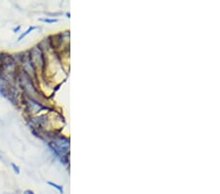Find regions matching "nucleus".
I'll list each match as a JSON object with an SVG mask.
<instances>
[{
  "mask_svg": "<svg viewBox=\"0 0 220 194\" xmlns=\"http://www.w3.org/2000/svg\"><path fill=\"white\" fill-rule=\"evenodd\" d=\"M36 29H38V27H33V26L29 27H27V30H26V32H24V33H22V35H21L19 36V38H18V41H21L23 38H26V36H27V35H29V33L32 32V30H36Z\"/></svg>",
  "mask_w": 220,
  "mask_h": 194,
  "instance_id": "nucleus-1",
  "label": "nucleus"
},
{
  "mask_svg": "<svg viewBox=\"0 0 220 194\" xmlns=\"http://www.w3.org/2000/svg\"><path fill=\"white\" fill-rule=\"evenodd\" d=\"M47 183L49 184L50 186H52V187H54V188H56L58 191H59L60 193H63L64 192V190H63V187L61 186V185H59V184H57V183H54V182H52V181H47Z\"/></svg>",
  "mask_w": 220,
  "mask_h": 194,
  "instance_id": "nucleus-2",
  "label": "nucleus"
},
{
  "mask_svg": "<svg viewBox=\"0 0 220 194\" xmlns=\"http://www.w3.org/2000/svg\"><path fill=\"white\" fill-rule=\"evenodd\" d=\"M38 21L43 22V23H47V24H54V23H58V22H59L58 19H49V18H42V19H38Z\"/></svg>",
  "mask_w": 220,
  "mask_h": 194,
  "instance_id": "nucleus-3",
  "label": "nucleus"
},
{
  "mask_svg": "<svg viewBox=\"0 0 220 194\" xmlns=\"http://www.w3.org/2000/svg\"><path fill=\"white\" fill-rule=\"evenodd\" d=\"M11 167H12V169H13V171L15 172V174H17V175L20 174V168L18 167L16 164H14V163H11Z\"/></svg>",
  "mask_w": 220,
  "mask_h": 194,
  "instance_id": "nucleus-4",
  "label": "nucleus"
},
{
  "mask_svg": "<svg viewBox=\"0 0 220 194\" xmlns=\"http://www.w3.org/2000/svg\"><path fill=\"white\" fill-rule=\"evenodd\" d=\"M48 16H61L62 13H47Z\"/></svg>",
  "mask_w": 220,
  "mask_h": 194,
  "instance_id": "nucleus-5",
  "label": "nucleus"
},
{
  "mask_svg": "<svg viewBox=\"0 0 220 194\" xmlns=\"http://www.w3.org/2000/svg\"><path fill=\"white\" fill-rule=\"evenodd\" d=\"M20 30H21V26H18L17 27H15V29L13 30V32H18Z\"/></svg>",
  "mask_w": 220,
  "mask_h": 194,
  "instance_id": "nucleus-6",
  "label": "nucleus"
},
{
  "mask_svg": "<svg viewBox=\"0 0 220 194\" xmlns=\"http://www.w3.org/2000/svg\"><path fill=\"white\" fill-rule=\"evenodd\" d=\"M24 194H34V193L32 190H26V191H24Z\"/></svg>",
  "mask_w": 220,
  "mask_h": 194,
  "instance_id": "nucleus-7",
  "label": "nucleus"
},
{
  "mask_svg": "<svg viewBox=\"0 0 220 194\" xmlns=\"http://www.w3.org/2000/svg\"><path fill=\"white\" fill-rule=\"evenodd\" d=\"M66 15H67V17H68V18H70V17H71V14H70L69 12H68V13H67Z\"/></svg>",
  "mask_w": 220,
  "mask_h": 194,
  "instance_id": "nucleus-8",
  "label": "nucleus"
}]
</instances>
